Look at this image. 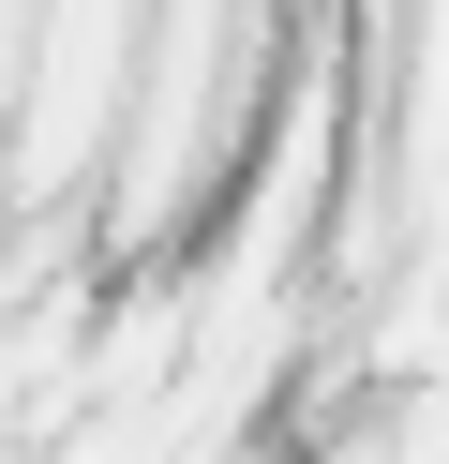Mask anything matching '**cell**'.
<instances>
[{"mask_svg":"<svg viewBox=\"0 0 449 464\" xmlns=\"http://www.w3.org/2000/svg\"><path fill=\"white\" fill-rule=\"evenodd\" d=\"M195 344V285L135 270V285H90V330H75V404H150Z\"/></svg>","mask_w":449,"mask_h":464,"instance_id":"1","label":"cell"}]
</instances>
